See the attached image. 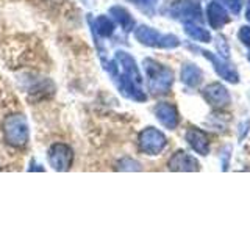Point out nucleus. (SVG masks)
<instances>
[{"mask_svg": "<svg viewBox=\"0 0 250 235\" xmlns=\"http://www.w3.org/2000/svg\"><path fill=\"white\" fill-rule=\"evenodd\" d=\"M144 68L148 77V88L153 94H164L170 90L172 82H174V74L170 69L153 60H146Z\"/></svg>", "mask_w": 250, "mask_h": 235, "instance_id": "1", "label": "nucleus"}, {"mask_svg": "<svg viewBox=\"0 0 250 235\" xmlns=\"http://www.w3.org/2000/svg\"><path fill=\"white\" fill-rule=\"evenodd\" d=\"M135 36L138 41H141L146 46L150 47H160V49H174L180 46L178 38L174 35H163L160 31H156L150 27L141 25L136 28Z\"/></svg>", "mask_w": 250, "mask_h": 235, "instance_id": "2", "label": "nucleus"}, {"mask_svg": "<svg viewBox=\"0 0 250 235\" xmlns=\"http://www.w3.org/2000/svg\"><path fill=\"white\" fill-rule=\"evenodd\" d=\"M5 138L13 146H23L28 140V125L22 115L10 116L5 121Z\"/></svg>", "mask_w": 250, "mask_h": 235, "instance_id": "3", "label": "nucleus"}, {"mask_svg": "<svg viewBox=\"0 0 250 235\" xmlns=\"http://www.w3.org/2000/svg\"><path fill=\"white\" fill-rule=\"evenodd\" d=\"M166 146V137L160 130L147 127L139 135V147L147 155H158Z\"/></svg>", "mask_w": 250, "mask_h": 235, "instance_id": "4", "label": "nucleus"}, {"mask_svg": "<svg viewBox=\"0 0 250 235\" xmlns=\"http://www.w3.org/2000/svg\"><path fill=\"white\" fill-rule=\"evenodd\" d=\"M203 97L213 108H224L230 104V93L222 83H211L203 90Z\"/></svg>", "mask_w": 250, "mask_h": 235, "instance_id": "5", "label": "nucleus"}, {"mask_svg": "<svg viewBox=\"0 0 250 235\" xmlns=\"http://www.w3.org/2000/svg\"><path fill=\"white\" fill-rule=\"evenodd\" d=\"M199 50H200V53L203 55V57L211 61V65L214 66L216 72L221 75L222 78H225L227 82H230V83H238L239 82V74L236 72V70H234V68L231 65L225 63L221 58H217L214 53H211L208 50H203V49H199Z\"/></svg>", "mask_w": 250, "mask_h": 235, "instance_id": "6", "label": "nucleus"}, {"mask_svg": "<svg viewBox=\"0 0 250 235\" xmlns=\"http://www.w3.org/2000/svg\"><path fill=\"white\" fill-rule=\"evenodd\" d=\"M49 162L55 169L64 171L72 162V151L66 144H55L49 151Z\"/></svg>", "mask_w": 250, "mask_h": 235, "instance_id": "7", "label": "nucleus"}, {"mask_svg": "<svg viewBox=\"0 0 250 235\" xmlns=\"http://www.w3.org/2000/svg\"><path fill=\"white\" fill-rule=\"evenodd\" d=\"M155 115H156V118H158V121L166 129L174 130L178 125V121H180L178 112H177V108L172 104H167V102L158 104V105L155 107Z\"/></svg>", "mask_w": 250, "mask_h": 235, "instance_id": "8", "label": "nucleus"}, {"mask_svg": "<svg viewBox=\"0 0 250 235\" xmlns=\"http://www.w3.org/2000/svg\"><path fill=\"white\" fill-rule=\"evenodd\" d=\"M186 141L195 152L200 155H208L209 154V137L203 130H199L195 127L188 129L186 132Z\"/></svg>", "mask_w": 250, "mask_h": 235, "instance_id": "9", "label": "nucleus"}, {"mask_svg": "<svg viewBox=\"0 0 250 235\" xmlns=\"http://www.w3.org/2000/svg\"><path fill=\"white\" fill-rule=\"evenodd\" d=\"M169 169L172 171H199V162L192 155L186 154L183 151H178L170 157Z\"/></svg>", "mask_w": 250, "mask_h": 235, "instance_id": "10", "label": "nucleus"}, {"mask_svg": "<svg viewBox=\"0 0 250 235\" xmlns=\"http://www.w3.org/2000/svg\"><path fill=\"white\" fill-rule=\"evenodd\" d=\"M207 16H208L209 25L213 27V28H216V30L222 28L225 24L230 22V18H229V14H227L225 8L221 3H217V2H211L208 5Z\"/></svg>", "mask_w": 250, "mask_h": 235, "instance_id": "11", "label": "nucleus"}, {"mask_svg": "<svg viewBox=\"0 0 250 235\" xmlns=\"http://www.w3.org/2000/svg\"><path fill=\"white\" fill-rule=\"evenodd\" d=\"M178 18L185 22H202V10L197 0H185V2L178 6Z\"/></svg>", "mask_w": 250, "mask_h": 235, "instance_id": "12", "label": "nucleus"}, {"mask_svg": "<svg viewBox=\"0 0 250 235\" xmlns=\"http://www.w3.org/2000/svg\"><path fill=\"white\" fill-rule=\"evenodd\" d=\"M182 82L194 88V86H197L202 82V70L195 65H192V63H186L182 69Z\"/></svg>", "mask_w": 250, "mask_h": 235, "instance_id": "13", "label": "nucleus"}, {"mask_svg": "<svg viewBox=\"0 0 250 235\" xmlns=\"http://www.w3.org/2000/svg\"><path fill=\"white\" fill-rule=\"evenodd\" d=\"M185 31L192 39H195V41H199V43H209L211 41L209 31L205 30L203 27H200V25H195V24H192V22L185 24Z\"/></svg>", "mask_w": 250, "mask_h": 235, "instance_id": "14", "label": "nucleus"}, {"mask_svg": "<svg viewBox=\"0 0 250 235\" xmlns=\"http://www.w3.org/2000/svg\"><path fill=\"white\" fill-rule=\"evenodd\" d=\"M111 14L114 16V19L119 21V24L124 27V30H131L133 25H135V21L131 19V16L128 14V11H125L124 8H119V6L113 8Z\"/></svg>", "mask_w": 250, "mask_h": 235, "instance_id": "15", "label": "nucleus"}, {"mask_svg": "<svg viewBox=\"0 0 250 235\" xmlns=\"http://www.w3.org/2000/svg\"><path fill=\"white\" fill-rule=\"evenodd\" d=\"M96 28H97V31L102 36H109L113 33L114 25L108 18H105V16H100V18L96 19Z\"/></svg>", "mask_w": 250, "mask_h": 235, "instance_id": "16", "label": "nucleus"}, {"mask_svg": "<svg viewBox=\"0 0 250 235\" xmlns=\"http://www.w3.org/2000/svg\"><path fill=\"white\" fill-rule=\"evenodd\" d=\"M224 5L229 8L230 13L233 14H239L241 8H242V0H222Z\"/></svg>", "mask_w": 250, "mask_h": 235, "instance_id": "17", "label": "nucleus"}, {"mask_svg": "<svg viewBox=\"0 0 250 235\" xmlns=\"http://www.w3.org/2000/svg\"><path fill=\"white\" fill-rule=\"evenodd\" d=\"M239 39H241L242 44L250 46V27H247V25L241 27V30H239Z\"/></svg>", "mask_w": 250, "mask_h": 235, "instance_id": "18", "label": "nucleus"}, {"mask_svg": "<svg viewBox=\"0 0 250 235\" xmlns=\"http://www.w3.org/2000/svg\"><path fill=\"white\" fill-rule=\"evenodd\" d=\"M217 46H219V49H221V52H222V57H229V46H227L225 39L222 36L217 38Z\"/></svg>", "mask_w": 250, "mask_h": 235, "instance_id": "19", "label": "nucleus"}, {"mask_svg": "<svg viewBox=\"0 0 250 235\" xmlns=\"http://www.w3.org/2000/svg\"><path fill=\"white\" fill-rule=\"evenodd\" d=\"M133 2L139 6H153L156 0H133Z\"/></svg>", "mask_w": 250, "mask_h": 235, "instance_id": "20", "label": "nucleus"}, {"mask_svg": "<svg viewBox=\"0 0 250 235\" xmlns=\"http://www.w3.org/2000/svg\"><path fill=\"white\" fill-rule=\"evenodd\" d=\"M246 19L250 22V5L247 6V11H246Z\"/></svg>", "mask_w": 250, "mask_h": 235, "instance_id": "21", "label": "nucleus"}, {"mask_svg": "<svg viewBox=\"0 0 250 235\" xmlns=\"http://www.w3.org/2000/svg\"><path fill=\"white\" fill-rule=\"evenodd\" d=\"M247 60L250 61V52H249V55H247Z\"/></svg>", "mask_w": 250, "mask_h": 235, "instance_id": "22", "label": "nucleus"}]
</instances>
